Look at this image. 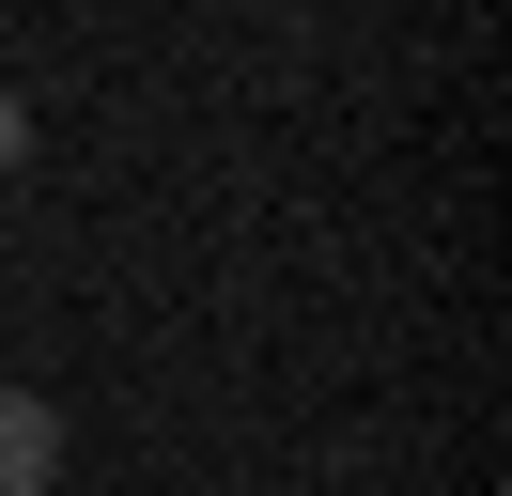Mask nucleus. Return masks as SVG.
Returning a JSON list of instances; mask_svg holds the SVG:
<instances>
[{"label": "nucleus", "mask_w": 512, "mask_h": 496, "mask_svg": "<svg viewBox=\"0 0 512 496\" xmlns=\"http://www.w3.org/2000/svg\"><path fill=\"white\" fill-rule=\"evenodd\" d=\"M47 465H63V403L0 388V496H47Z\"/></svg>", "instance_id": "nucleus-1"}, {"label": "nucleus", "mask_w": 512, "mask_h": 496, "mask_svg": "<svg viewBox=\"0 0 512 496\" xmlns=\"http://www.w3.org/2000/svg\"><path fill=\"white\" fill-rule=\"evenodd\" d=\"M16 155H32V109H16V93H0V171H16Z\"/></svg>", "instance_id": "nucleus-2"}]
</instances>
